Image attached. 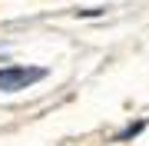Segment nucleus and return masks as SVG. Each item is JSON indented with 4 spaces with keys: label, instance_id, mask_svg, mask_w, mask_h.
<instances>
[{
    "label": "nucleus",
    "instance_id": "obj_1",
    "mask_svg": "<svg viewBox=\"0 0 149 146\" xmlns=\"http://www.w3.org/2000/svg\"><path fill=\"white\" fill-rule=\"evenodd\" d=\"M47 76L43 66H3L0 70V90L3 93H13V90H23L30 83H37Z\"/></svg>",
    "mask_w": 149,
    "mask_h": 146
},
{
    "label": "nucleus",
    "instance_id": "obj_2",
    "mask_svg": "<svg viewBox=\"0 0 149 146\" xmlns=\"http://www.w3.org/2000/svg\"><path fill=\"white\" fill-rule=\"evenodd\" d=\"M143 130H146V123H143V119H139V123H133V126H129L126 133H119V140H129V136H139Z\"/></svg>",
    "mask_w": 149,
    "mask_h": 146
}]
</instances>
